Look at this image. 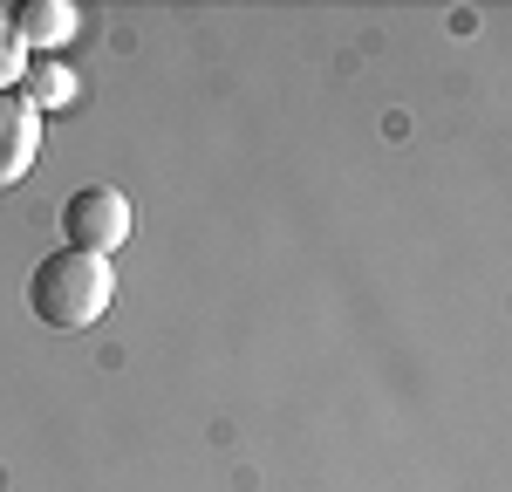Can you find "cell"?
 Instances as JSON below:
<instances>
[{
    "label": "cell",
    "instance_id": "6da1fadb",
    "mask_svg": "<svg viewBox=\"0 0 512 492\" xmlns=\"http://www.w3.org/2000/svg\"><path fill=\"white\" fill-rule=\"evenodd\" d=\"M110 301H117V274H110V260L76 253V246H55L35 274H28V308H35V322L69 328V335L89 328V322H103Z\"/></svg>",
    "mask_w": 512,
    "mask_h": 492
},
{
    "label": "cell",
    "instance_id": "7a4b0ae2",
    "mask_svg": "<svg viewBox=\"0 0 512 492\" xmlns=\"http://www.w3.org/2000/svg\"><path fill=\"white\" fill-rule=\"evenodd\" d=\"M62 233H69V246H76V253L110 260L117 246H130V233H137V212H130V199H123L117 185H82L76 199L62 205Z\"/></svg>",
    "mask_w": 512,
    "mask_h": 492
},
{
    "label": "cell",
    "instance_id": "5b68a950",
    "mask_svg": "<svg viewBox=\"0 0 512 492\" xmlns=\"http://www.w3.org/2000/svg\"><path fill=\"white\" fill-rule=\"evenodd\" d=\"M21 96L35 110H62V103H76V69H62L55 55H41V62H28V76H21Z\"/></svg>",
    "mask_w": 512,
    "mask_h": 492
},
{
    "label": "cell",
    "instance_id": "277c9868",
    "mask_svg": "<svg viewBox=\"0 0 512 492\" xmlns=\"http://www.w3.org/2000/svg\"><path fill=\"white\" fill-rule=\"evenodd\" d=\"M7 14H14V35H21L28 55H55V48L76 41V28H82L76 0H21V7H7Z\"/></svg>",
    "mask_w": 512,
    "mask_h": 492
},
{
    "label": "cell",
    "instance_id": "8992f818",
    "mask_svg": "<svg viewBox=\"0 0 512 492\" xmlns=\"http://www.w3.org/2000/svg\"><path fill=\"white\" fill-rule=\"evenodd\" d=\"M21 76H28V48H21V35H14V14L0 7V96L21 89Z\"/></svg>",
    "mask_w": 512,
    "mask_h": 492
},
{
    "label": "cell",
    "instance_id": "3957f363",
    "mask_svg": "<svg viewBox=\"0 0 512 492\" xmlns=\"http://www.w3.org/2000/svg\"><path fill=\"white\" fill-rule=\"evenodd\" d=\"M41 158V110L21 96V89H7L0 96V192H14Z\"/></svg>",
    "mask_w": 512,
    "mask_h": 492
}]
</instances>
